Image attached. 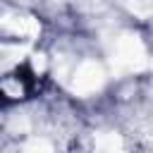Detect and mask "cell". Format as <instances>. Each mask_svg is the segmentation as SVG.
<instances>
[{
	"mask_svg": "<svg viewBox=\"0 0 153 153\" xmlns=\"http://www.w3.org/2000/svg\"><path fill=\"white\" fill-rule=\"evenodd\" d=\"M53 146L48 143V141H43V139H31L26 146H24V151H29V153H33V151H50Z\"/></svg>",
	"mask_w": 153,
	"mask_h": 153,
	"instance_id": "6",
	"label": "cell"
},
{
	"mask_svg": "<svg viewBox=\"0 0 153 153\" xmlns=\"http://www.w3.org/2000/svg\"><path fill=\"white\" fill-rule=\"evenodd\" d=\"M148 65L146 45L136 33H120L110 45V67L115 74L141 72Z\"/></svg>",
	"mask_w": 153,
	"mask_h": 153,
	"instance_id": "1",
	"label": "cell"
},
{
	"mask_svg": "<svg viewBox=\"0 0 153 153\" xmlns=\"http://www.w3.org/2000/svg\"><path fill=\"white\" fill-rule=\"evenodd\" d=\"M31 62H33V69H36V72H43V69H45V55H41V53H36Z\"/></svg>",
	"mask_w": 153,
	"mask_h": 153,
	"instance_id": "7",
	"label": "cell"
},
{
	"mask_svg": "<svg viewBox=\"0 0 153 153\" xmlns=\"http://www.w3.org/2000/svg\"><path fill=\"white\" fill-rule=\"evenodd\" d=\"M93 143H96L98 151H120L122 148V139L115 131H100V134H96Z\"/></svg>",
	"mask_w": 153,
	"mask_h": 153,
	"instance_id": "5",
	"label": "cell"
},
{
	"mask_svg": "<svg viewBox=\"0 0 153 153\" xmlns=\"http://www.w3.org/2000/svg\"><path fill=\"white\" fill-rule=\"evenodd\" d=\"M127 12H131L139 19H148L153 14V0H120Z\"/></svg>",
	"mask_w": 153,
	"mask_h": 153,
	"instance_id": "4",
	"label": "cell"
},
{
	"mask_svg": "<svg viewBox=\"0 0 153 153\" xmlns=\"http://www.w3.org/2000/svg\"><path fill=\"white\" fill-rule=\"evenodd\" d=\"M103 84H105V72H103V67H100L98 62H93V60H84V62L74 69L69 88H72L79 98H86V96L100 91Z\"/></svg>",
	"mask_w": 153,
	"mask_h": 153,
	"instance_id": "2",
	"label": "cell"
},
{
	"mask_svg": "<svg viewBox=\"0 0 153 153\" xmlns=\"http://www.w3.org/2000/svg\"><path fill=\"white\" fill-rule=\"evenodd\" d=\"M2 29L10 31L12 36H22V38H33L41 31L38 19H33L31 14H19V12H7L2 17Z\"/></svg>",
	"mask_w": 153,
	"mask_h": 153,
	"instance_id": "3",
	"label": "cell"
}]
</instances>
